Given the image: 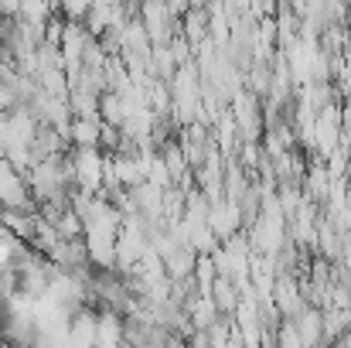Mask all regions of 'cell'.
<instances>
[{
	"mask_svg": "<svg viewBox=\"0 0 351 348\" xmlns=\"http://www.w3.org/2000/svg\"><path fill=\"white\" fill-rule=\"evenodd\" d=\"M62 10H65L69 17H82V14L93 10V0H62Z\"/></svg>",
	"mask_w": 351,
	"mask_h": 348,
	"instance_id": "obj_3",
	"label": "cell"
},
{
	"mask_svg": "<svg viewBox=\"0 0 351 348\" xmlns=\"http://www.w3.org/2000/svg\"><path fill=\"white\" fill-rule=\"evenodd\" d=\"M242 222H245V212H242V202H239V198L222 195V198H215V202H212L208 226H212V232H215L219 239H229V235H235V232L242 229Z\"/></svg>",
	"mask_w": 351,
	"mask_h": 348,
	"instance_id": "obj_1",
	"label": "cell"
},
{
	"mask_svg": "<svg viewBox=\"0 0 351 348\" xmlns=\"http://www.w3.org/2000/svg\"><path fill=\"white\" fill-rule=\"evenodd\" d=\"M117 338H119V318L103 314L99 318V342H117Z\"/></svg>",
	"mask_w": 351,
	"mask_h": 348,
	"instance_id": "obj_2",
	"label": "cell"
}]
</instances>
